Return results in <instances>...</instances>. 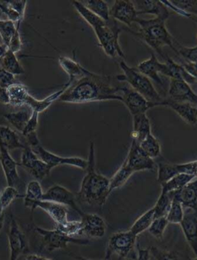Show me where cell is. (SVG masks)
I'll return each mask as SVG.
<instances>
[{"instance_id":"obj_56","label":"cell","mask_w":197,"mask_h":260,"mask_svg":"<svg viewBox=\"0 0 197 260\" xmlns=\"http://www.w3.org/2000/svg\"><path fill=\"white\" fill-rule=\"evenodd\" d=\"M44 257L41 255H37V254H29L26 255L25 260H43Z\"/></svg>"},{"instance_id":"obj_41","label":"cell","mask_w":197,"mask_h":260,"mask_svg":"<svg viewBox=\"0 0 197 260\" xmlns=\"http://www.w3.org/2000/svg\"><path fill=\"white\" fill-rule=\"evenodd\" d=\"M185 209L183 205L176 199L173 198L170 209L166 215L169 224H180L184 216Z\"/></svg>"},{"instance_id":"obj_63","label":"cell","mask_w":197,"mask_h":260,"mask_svg":"<svg viewBox=\"0 0 197 260\" xmlns=\"http://www.w3.org/2000/svg\"><path fill=\"white\" fill-rule=\"evenodd\" d=\"M0 260H1V258H0Z\"/></svg>"},{"instance_id":"obj_49","label":"cell","mask_w":197,"mask_h":260,"mask_svg":"<svg viewBox=\"0 0 197 260\" xmlns=\"http://www.w3.org/2000/svg\"><path fill=\"white\" fill-rule=\"evenodd\" d=\"M21 22H17V30L16 34L13 36V39L10 41V45H9L7 49L13 51V53H17L20 52L22 48V41L20 35V25Z\"/></svg>"},{"instance_id":"obj_14","label":"cell","mask_w":197,"mask_h":260,"mask_svg":"<svg viewBox=\"0 0 197 260\" xmlns=\"http://www.w3.org/2000/svg\"><path fill=\"white\" fill-rule=\"evenodd\" d=\"M111 19L120 22L131 27L138 19V13L133 1L129 0H116L110 9Z\"/></svg>"},{"instance_id":"obj_17","label":"cell","mask_w":197,"mask_h":260,"mask_svg":"<svg viewBox=\"0 0 197 260\" xmlns=\"http://www.w3.org/2000/svg\"><path fill=\"white\" fill-rule=\"evenodd\" d=\"M83 236L89 239H101L107 233V224L102 216L95 213H85L81 217Z\"/></svg>"},{"instance_id":"obj_24","label":"cell","mask_w":197,"mask_h":260,"mask_svg":"<svg viewBox=\"0 0 197 260\" xmlns=\"http://www.w3.org/2000/svg\"><path fill=\"white\" fill-rule=\"evenodd\" d=\"M138 15L150 14L155 17L168 19L170 12L162 1H133Z\"/></svg>"},{"instance_id":"obj_50","label":"cell","mask_w":197,"mask_h":260,"mask_svg":"<svg viewBox=\"0 0 197 260\" xmlns=\"http://www.w3.org/2000/svg\"><path fill=\"white\" fill-rule=\"evenodd\" d=\"M16 83V76L6 71L0 67V87L8 89L13 83Z\"/></svg>"},{"instance_id":"obj_2","label":"cell","mask_w":197,"mask_h":260,"mask_svg":"<svg viewBox=\"0 0 197 260\" xmlns=\"http://www.w3.org/2000/svg\"><path fill=\"white\" fill-rule=\"evenodd\" d=\"M73 7L80 16L93 29L98 45L107 56L113 58H125L123 51L119 44V37L121 31L125 29L119 26L118 22L110 19L108 22L103 20L96 15L88 10L81 1H73Z\"/></svg>"},{"instance_id":"obj_23","label":"cell","mask_w":197,"mask_h":260,"mask_svg":"<svg viewBox=\"0 0 197 260\" xmlns=\"http://www.w3.org/2000/svg\"><path fill=\"white\" fill-rule=\"evenodd\" d=\"M58 62L61 68L68 75V82L70 83L77 81L91 73L89 70H86L81 64L72 58L60 56H59Z\"/></svg>"},{"instance_id":"obj_43","label":"cell","mask_w":197,"mask_h":260,"mask_svg":"<svg viewBox=\"0 0 197 260\" xmlns=\"http://www.w3.org/2000/svg\"><path fill=\"white\" fill-rule=\"evenodd\" d=\"M17 30V25L12 21L0 20V38L2 40L3 45L8 48L10 41Z\"/></svg>"},{"instance_id":"obj_47","label":"cell","mask_w":197,"mask_h":260,"mask_svg":"<svg viewBox=\"0 0 197 260\" xmlns=\"http://www.w3.org/2000/svg\"><path fill=\"white\" fill-rule=\"evenodd\" d=\"M39 116H40V113H37V112L32 111L30 119L28 121L27 124H26L24 129L22 130V135L25 138L29 137V136L37 134V131L39 125Z\"/></svg>"},{"instance_id":"obj_12","label":"cell","mask_w":197,"mask_h":260,"mask_svg":"<svg viewBox=\"0 0 197 260\" xmlns=\"http://www.w3.org/2000/svg\"><path fill=\"white\" fill-rule=\"evenodd\" d=\"M122 103L126 106L132 116L146 113L148 110L156 107L155 103L146 100L143 95L131 87H120Z\"/></svg>"},{"instance_id":"obj_11","label":"cell","mask_w":197,"mask_h":260,"mask_svg":"<svg viewBox=\"0 0 197 260\" xmlns=\"http://www.w3.org/2000/svg\"><path fill=\"white\" fill-rule=\"evenodd\" d=\"M8 240L10 248L9 260H18L21 255L28 252V243L26 236L21 230L13 214L10 215Z\"/></svg>"},{"instance_id":"obj_51","label":"cell","mask_w":197,"mask_h":260,"mask_svg":"<svg viewBox=\"0 0 197 260\" xmlns=\"http://www.w3.org/2000/svg\"><path fill=\"white\" fill-rule=\"evenodd\" d=\"M179 173H187L197 178V160L177 164Z\"/></svg>"},{"instance_id":"obj_9","label":"cell","mask_w":197,"mask_h":260,"mask_svg":"<svg viewBox=\"0 0 197 260\" xmlns=\"http://www.w3.org/2000/svg\"><path fill=\"white\" fill-rule=\"evenodd\" d=\"M42 200L53 202L65 207L70 208L80 215V217L85 214L84 212L77 204V196L64 186L54 184L46 189L43 193Z\"/></svg>"},{"instance_id":"obj_52","label":"cell","mask_w":197,"mask_h":260,"mask_svg":"<svg viewBox=\"0 0 197 260\" xmlns=\"http://www.w3.org/2000/svg\"><path fill=\"white\" fill-rule=\"evenodd\" d=\"M7 5L10 6L13 10H14L16 13H19V16L23 19L26 13V6H27V1H22V0H10L6 1Z\"/></svg>"},{"instance_id":"obj_18","label":"cell","mask_w":197,"mask_h":260,"mask_svg":"<svg viewBox=\"0 0 197 260\" xmlns=\"http://www.w3.org/2000/svg\"><path fill=\"white\" fill-rule=\"evenodd\" d=\"M168 99L174 101L189 103L197 106V94L190 85L180 80H170Z\"/></svg>"},{"instance_id":"obj_40","label":"cell","mask_w":197,"mask_h":260,"mask_svg":"<svg viewBox=\"0 0 197 260\" xmlns=\"http://www.w3.org/2000/svg\"><path fill=\"white\" fill-rule=\"evenodd\" d=\"M44 191L42 188L40 182L39 181L32 180L28 183L26 187V193L24 195V204L25 206L32 202L42 200Z\"/></svg>"},{"instance_id":"obj_26","label":"cell","mask_w":197,"mask_h":260,"mask_svg":"<svg viewBox=\"0 0 197 260\" xmlns=\"http://www.w3.org/2000/svg\"><path fill=\"white\" fill-rule=\"evenodd\" d=\"M161 66H162V62H159L156 56L152 53L149 59L139 64L137 70L145 75L146 77L149 78L150 80H153L158 84L162 85V80L159 76Z\"/></svg>"},{"instance_id":"obj_61","label":"cell","mask_w":197,"mask_h":260,"mask_svg":"<svg viewBox=\"0 0 197 260\" xmlns=\"http://www.w3.org/2000/svg\"><path fill=\"white\" fill-rule=\"evenodd\" d=\"M2 11H1V10H0V20H1V16H2Z\"/></svg>"},{"instance_id":"obj_29","label":"cell","mask_w":197,"mask_h":260,"mask_svg":"<svg viewBox=\"0 0 197 260\" xmlns=\"http://www.w3.org/2000/svg\"><path fill=\"white\" fill-rule=\"evenodd\" d=\"M32 113V110L29 107H25V108L21 109L19 111L4 113L3 116L13 125L17 132L22 134Z\"/></svg>"},{"instance_id":"obj_55","label":"cell","mask_w":197,"mask_h":260,"mask_svg":"<svg viewBox=\"0 0 197 260\" xmlns=\"http://www.w3.org/2000/svg\"><path fill=\"white\" fill-rule=\"evenodd\" d=\"M0 103L3 105L10 106V98L8 89L0 87Z\"/></svg>"},{"instance_id":"obj_28","label":"cell","mask_w":197,"mask_h":260,"mask_svg":"<svg viewBox=\"0 0 197 260\" xmlns=\"http://www.w3.org/2000/svg\"><path fill=\"white\" fill-rule=\"evenodd\" d=\"M0 143L9 151L23 149L26 146L21 142L14 129L4 125H0Z\"/></svg>"},{"instance_id":"obj_5","label":"cell","mask_w":197,"mask_h":260,"mask_svg":"<svg viewBox=\"0 0 197 260\" xmlns=\"http://www.w3.org/2000/svg\"><path fill=\"white\" fill-rule=\"evenodd\" d=\"M119 67L122 70V74L116 76L119 81L126 82L133 89L141 94L146 100L155 103L156 107L160 106L163 99L149 78L140 73L137 68L129 67L124 61L119 62Z\"/></svg>"},{"instance_id":"obj_4","label":"cell","mask_w":197,"mask_h":260,"mask_svg":"<svg viewBox=\"0 0 197 260\" xmlns=\"http://www.w3.org/2000/svg\"><path fill=\"white\" fill-rule=\"evenodd\" d=\"M167 20V19L163 18L154 17L150 19L138 18L136 21V23L139 25L137 32L133 31L129 28H125V30L137 36L159 56L166 59L167 56L164 54L162 51L165 46L171 48L177 53L175 48L176 40L173 38L166 26Z\"/></svg>"},{"instance_id":"obj_58","label":"cell","mask_w":197,"mask_h":260,"mask_svg":"<svg viewBox=\"0 0 197 260\" xmlns=\"http://www.w3.org/2000/svg\"><path fill=\"white\" fill-rule=\"evenodd\" d=\"M69 255H70V256L73 257V258H75V259L77 260H91L89 259V258H85V257L81 256V255H75V254L73 253H70ZM103 260H106V259H103Z\"/></svg>"},{"instance_id":"obj_6","label":"cell","mask_w":197,"mask_h":260,"mask_svg":"<svg viewBox=\"0 0 197 260\" xmlns=\"http://www.w3.org/2000/svg\"><path fill=\"white\" fill-rule=\"evenodd\" d=\"M137 239L129 230L113 233L107 241L104 259L110 260L113 255H117L119 260L132 258Z\"/></svg>"},{"instance_id":"obj_34","label":"cell","mask_w":197,"mask_h":260,"mask_svg":"<svg viewBox=\"0 0 197 260\" xmlns=\"http://www.w3.org/2000/svg\"><path fill=\"white\" fill-rule=\"evenodd\" d=\"M150 254L155 260H190L187 254L176 249H162L150 246Z\"/></svg>"},{"instance_id":"obj_31","label":"cell","mask_w":197,"mask_h":260,"mask_svg":"<svg viewBox=\"0 0 197 260\" xmlns=\"http://www.w3.org/2000/svg\"><path fill=\"white\" fill-rule=\"evenodd\" d=\"M10 98V106L15 107H25V100L29 94L27 86L16 82L8 88Z\"/></svg>"},{"instance_id":"obj_57","label":"cell","mask_w":197,"mask_h":260,"mask_svg":"<svg viewBox=\"0 0 197 260\" xmlns=\"http://www.w3.org/2000/svg\"><path fill=\"white\" fill-rule=\"evenodd\" d=\"M7 48L4 45L0 44V59L5 55L6 52H7Z\"/></svg>"},{"instance_id":"obj_53","label":"cell","mask_w":197,"mask_h":260,"mask_svg":"<svg viewBox=\"0 0 197 260\" xmlns=\"http://www.w3.org/2000/svg\"><path fill=\"white\" fill-rule=\"evenodd\" d=\"M136 260H151L150 248L143 249V248L137 246V253Z\"/></svg>"},{"instance_id":"obj_15","label":"cell","mask_w":197,"mask_h":260,"mask_svg":"<svg viewBox=\"0 0 197 260\" xmlns=\"http://www.w3.org/2000/svg\"><path fill=\"white\" fill-rule=\"evenodd\" d=\"M26 207L30 208L31 211L34 213L37 208L47 213L49 217L54 221L56 225L65 223L68 219V208L58 203L46 200H38L26 205Z\"/></svg>"},{"instance_id":"obj_35","label":"cell","mask_w":197,"mask_h":260,"mask_svg":"<svg viewBox=\"0 0 197 260\" xmlns=\"http://www.w3.org/2000/svg\"><path fill=\"white\" fill-rule=\"evenodd\" d=\"M155 219L154 210L151 208L150 210L145 212L133 224L129 229V231L136 237H138L140 234L144 233L150 228L153 221Z\"/></svg>"},{"instance_id":"obj_3","label":"cell","mask_w":197,"mask_h":260,"mask_svg":"<svg viewBox=\"0 0 197 260\" xmlns=\"http://www.w3.org/2000/svg\"><path fill=\"white\" fill-rule=\"evenodd\" d=\"M86 173L77 192L79 203L91 206H103L107 203L110 192V179L95 170V151L93 142L89 144Z\"/></svg>"},{"instance_id":"obj_7","label":"cell","mask_w":197,"mask_h":260,"mask_svg":"<svg viewBox=\"0 0 197 260\" xmlns=\"http://www.w3.org/2000/svg\"><path fill=\"white\" fill-rule=\"evenodd\" d=\"M34 231L41 237L43 246L49 252L67 249V246L70 243L80 246H86L90 243L88 239L69 237L55 228L49 230L35 225Z\"/></svg>"},{"instance_id":"obj_60","label":"cell","mask_w":197,"mask_h":260,"mask_svg":"<svg viewBox=\"0 0 197 260\" xmlns=\"http://www.w3.org/2000/svg\"><path fill=\"white\" fill-rule=\"evenodd\" d=\"M43 260H53V259H52V258H46V257H44V258H43Z\"/></svg>"},{"instance_id":"obj_20","label":"cell","mask_w":197,"mask_h":260,"mask_svg":"<svg viewBox=\"0 0 197 260\" xmlns=\"http://www.w3.org/2000/svg\"><path fill=\"white\" fill-rule=\"evenodd\" d=\"M180 225L186 243L197 256V212L185 210L184 216Z\"/></svg>"},{"instance_id":"obj_46","label":"cell","mask_w":197,"mask_h":260,"mask_svg":"<svg viewBox=\"0 0 197 260\" xmlns=\"http://www.w3.org/2000/svg\"><path fill=\"white\" fill-rule=\"evenodd\" d=\"M175 48L177 54L182 56L186 62L197 63V46L194 47H186L176 41Z\"/></svg>"},{"instance_id":"obj_33","label":"cell","mask_w":197,"mask_h":260,"mask_svg":"<svg viewBox=\"0 0 197 260\" xmlns=\"http://www.w3.org/2000/svg\"><path fill=\"white\" fill-rule=\"evenodd\" d=\"M134 174V172L127 167L126 162H123L121 167L118 169L117 171L110 179V194L116 189L124 186L127 183L129 178Z\"/></svg>"},{"instance_id":"obj_19","label":"cell","mask_w":197,"mask_h":260,"mask_svg":"<svg viewBox=\"0 0 197 260\" xmlns=\"http://www.w3.org/2000/svg\"><path fill=\"white\" fill-rule=\"evenodd\" d=\"M159 107H169L174 110L183 120L191 125L197 124V106L189 103L174 101L170 99H163Z\"/></svg>"},{"instance_id":"obj_30","label":"cell","mask_w":197,"mask_h":260,"mask_svg":"<svg viewBox=\"0 0 197 260\" xmlns=\"http://www.w3.org/2000/svg\"><path fill=\"white\" fill-rule=\"evenodd\" d=\"M0 67L14 76L25 74V70L19 62L16 54L7 49L5 55L0 59Z\"/></svg>"},{"instance_id":"obj_8","label":"cell","mask_w":197,"mask_h":260,"mask_svg":"<svg viewBox=\"0 0 197 260\" xmlns=\"http://www.w3.org/2000/svg\"><path fill=\"white\" fill-rule=\"evenodd\" d=\"M35 152L36 155L41 159L42 161L47 164L52 170L59 166H71L77 167L80 170H86L87 167V160L81 157L77 156H70V157H64L60 155H56L53 152H49L47 149L43 148L41 145L34 146L31 148Z\"/></svg>"},{"instance_id":"obj_27","label":"cell","mask_w":197,"mask_h":260,"mask_svg":"<svg viewBox=\"0 0 197 260\" xmlns=\"http://www.w3.org/2000/svg\"><path fill=\"white\" fill-rule=\"evenodd\" d=\"M162 4L173 11L185 17L191 18L192 15L197 16V0H172L162 1Z\"/></svg>"},{"instance_id":"obj_16","label":"cell","mask_w":197,"mask_h":260,"mask_svg":"<svg viewBox=\"0 0 197 260\" xmlns=\"http://www.w3.org/2000/svg\"><path fill=\"white\" fill-rule=\"evenodd\" d=\"M0 165L2 167L7 186H13L17 189L20 185L21 179L18 173L19 164L14 160L10 151L0 143Z\"/></svg>"},{"instance_id":"obj_13","label":"cell","mask_w":197,"mask_h":260,"mask_svg":"<svg viewBox=\"0 0 197 260\" xmlns=\"http://www.w3.org/2000/svg\"><path fill=\"white\" fill-rule=\"evenodd\" d=\"M124 162L134 173L153 170L155 168L154 160L149 157L140 148V144L134 140H132Z\"/></svg>"},{"instance_id":"obj_1","label":"cell","mask_w":197,"mask_h":260,"mask_svg":"<svg viewBox=\"0 0 197 260\" xmlns=\"http://www.w3.org/2000/svg\"><path fill=\"white\" fill-rule=\"evenodd\" d=\"M119 92L120 86H112L110 76L91 72L88 76L70 83L58 101L73 104L107 100L122 102Z\"/></svg>"},{"instance_id":"obj_22","label":"cell","mask_w":197,"mask_h":260,"mask_svg":"<svg viewBox=\"0 0 197 260\" xmlns=\"http://www.w3.org/2000/svg\"><path fill=\"white\" fill-rule=\"evenodd\" d=\"M171 195L173 198L180 202L186 210L197 212V178L192 179L183 189L173 192Z\"/></svg>"},{"instance_id":"obj_45","label":"cell","mask_w":197,"mask_h":260,"mask_svg":"<svg viewBox=\"0 0 197 260\" xmlns=\"http://www.w3.org/2000/svg\"><path fill=\"white\" fill-rule=\"evenodd\" d=\"M168 225L169 222L166 216L155 218L147 231L156 240H161L163 238L164 233Z\"/></svg>"},{"instance_id":"obj_44","label":"cell","mask_w":197,"mask_h":260,"mask_svg":"<svg viewBox=\"0 0 197 260\" xmlns=\"http://www.w3.org/2000/svg\"><path fill=\"white\" fill-rule=\"evenodd\" d=\"M172 201H173V197H172L171 193L161 192L156 204L153 207L154 210L155 218L166 216L169 209H170Z\"/></svg>"},{"instance_id":"obj_25","label":"cell","mask_w":197,"mask_h":260,"mask_svg":"<svg viewBox=\"0 0 197 260\" xmlns=\"http://www.w3.org/2000/svg\"><path fill=\"white\" fill-rule=\"evenodd\" d=\"M151 132V122L146 113L133 116L132 140L140 143Z\"/></svg>"},{"instance_id":"obj_37","label":"cell","mask_w":197,"mask_h":260,"mask_svg":"<svg viewBox=\"0 0 197 260\" xmlns=\"http://www.w3.org/2000/svg\"><path fill=\"white\" fill-rule=\"evenodd\" d=\"M23 197L24 196L21 195L16 187L6 186L0 192V216H5L6 210L15 200L23 198Z\"/></svg>"},{"instance_id":"obj_21","label":"cell","mask_w":197,"mask_h":260,"mask_svg":"<svg viewBox=\"0 0 197 260\" xmlns=\"http://www.w3.org/2000/svg\"><path fill=\"white\" fill-rule=\"evenodd\" d=\"M165 60V62H162L160 74L170 78V80H183L189 85L196 83L182 64L177 63L169 56L166 57Z\"/></svg>"},{"instance_id":"obj_48","label":"cell","mask_w":197,"mask_h":260,"mask_svg":"<svg viewBox=\"0 0 197 260\" xmlns=\"http://www.w3.org/2000/svg\"><path fill=\"white\" fill-rule=\"evenodd\" d=\"M0 10L2 13L5 14L8 18V20L17 23L19 22H22V18L19 16V13H16L14 10L11 8L10 6L7 5L6 1H0Z\"/></svg>"},{"instance_id":"obj_39","label":"cell","mask_w":197,"mask_h":260,"mask_svg":"<svg viewBox=\"0 0 197 260\" xmlns=\"http://www.w3.org/2000/svg\"><path fill=\"white\" fill-rule=\"evenodd\" d=\"M179 174L177 164L159 161L157 164V182L162 185L168 182L176 175Z\"/></svg>"},{"instance_id":"obj_10","label":"cell","mask_w":197,"mask_h":260,"mask_svg":"<svg viewBox=\"0 0 197 260\" xmlns=\"http://www.w3.org/2000/svg\"><path fill=\"white\" fill-rule=\"evenodd\" d=\"M19 166L39 182L49 176L52 171L50 167L42 161L27 145L22 149Z\"/></svg>"},{"instance_id":"obj_54","label":"cell","mask_w":197,"mask_h":260,"mask_svg":"<svg viewBox=\"0 0 197 260\" xmlns=\"http://www.w3.org/2000/svg\"><path fill=\"white\" fill-rule=\"evenodd\" d=\"M188 73L193 78L195 82H197V63H190V62H185L182 64Z\"/></svg>"},{"instance_id":"obj_59","label":"cell","mask_w":197,"mask_h":260,"mask_svg":"<svg viewBox=\"0 0 197 260\" xmlns=\"http://www.w3.org/2000/svg\"><path fill=\"white\" fill-rule=\"evenodd\" d=\"M4 218H5V216H0V231L3 230L4 225Z\"/></svg>"},{"instance_id":"obj_38","label":"cell","mask_w":197,"mask_h":260,"mask_svg":"<svg viewBox=\"0 0 197 260\" xmlns=\"http://www.w3.org/2000/svg\"><path fill=\"white\" fill-rule=\"evenodd\" d=\"M140 148L143 152L154 160L161 155V145L157 138L153 135L149 134L141 143H139Z\"/></svg>"},{"instance_id":"obj_36","label":"cell","mask_w":197,"mask_h":260,"mask_svg":"<svg viewBox=\"0 0 197 260\" xmlns=\"http://www.w3.org/2000/svg\"><path fill=\"white\" fill-rule=\"evenodd\" d=\"M82 4L90 10L92 13L96 15L103 20L108 22L110 20V8L108 4L104 0H87L81 1Z\"/></svg>"},{"instance_id":"obj_42","label":"cell","mask_w":197,"mask_h":260,"mask_svg":"<svg viewBox=\"0 0 197 260\" xmlns=\"http://www.w3.org/2000/svg\"><path fill=\"white\" fill-rule=\"evenodd\" d=\"M55 229L69 237H83V224H82L81 220H68L65 223L56 225Z\"/></svg>"},{"instance_id":"obj_32","label":"cell","mask_w":197,"mask_h":260,"mask_svg":"<svg viewBox=\"0 0 197 260\" xmlns=\"http://www.w3.org/2000/svg\"><path fill=\"white\" fill-rule=\"evenodd\" d=\"M195 178V176L187 174V173H179L170 179L167 183L161 185V187H162L161 192L173 193V192L180 191Z\"/></svg>"},{"instance_id":"obj_62","label":"cell","mask_w":197,"mask_h":260,"mask_svg":"<svg viewBox=\"0 0 197 260\" xmlns=\"http://www.w3.org/2000/svg\"><path fill=\"white\" fill-rule=\"evenodd\" d=\"M190 260H197V256H195V258H191Z\"/></svg>"}]
</instances>
